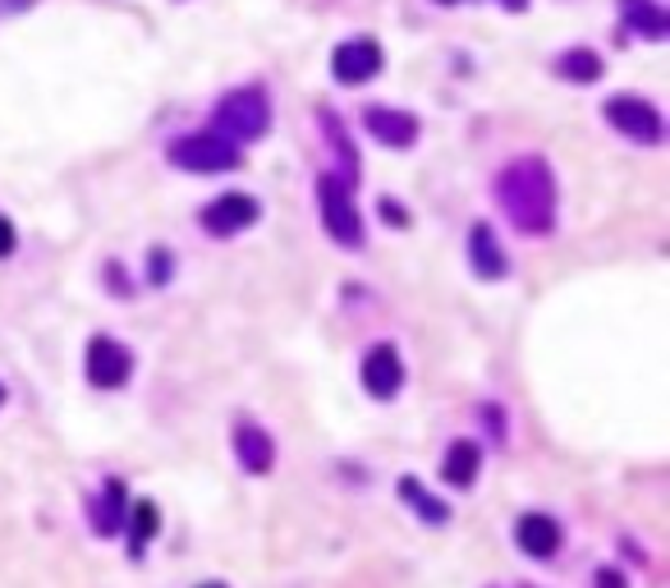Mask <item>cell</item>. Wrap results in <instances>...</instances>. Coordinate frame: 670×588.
<instances>
[{
    "label": "cell",
    "mask_w": 670,
    "mask_h": 588,
    "mask_svg": "<svg viewBox=\"0 0 670 588\" xmlns=\"http://www.w3.org/2000/svg\"><path fill=\"white\" fill-rule=\"evenodd\" d=\"M202 588H221V584H202Z\"/></svg>",
    "instance_id": "obj_23"
},
{
    "label": "cell",
    "mask_w": 670,
    "mask_h": 588,
    "mask_svg": "<svg viewBox=\"0 0 670 588\" xmlns=\"http://www.w3.org/2000/svg\"><path fill=\"white\" fill-rule=\"evenodd\" d=\"M235 455H239V465L248 469V474H267L271 465H276V446H271V437L263 428H253V423H244L239 432H235Z\"/></svg>",
    "instance_id": "obj_13"
},
{
    "label": "cell",
    "mask_w": 670,
    "mask_h": 588,
    "mask_svg": "<svg viewBox=\"0 0 670 588\" xmlns=\"http://www.w3.org/2000/svg\"><path fill=\"white\" fill-rule=\"evenodd\" d=\"M496 198L524 235H547L556 221V180L543 157H520L496 175Z\"/></svg>",
    "instance_id": "obj_1"
},
{
    "label": "cell",
    "mask_w": 670,
    "mask_h": 588,
    "mask_svg": "<svg viewBox=\"0 0 670 588\" xmlns=\"http://www.w3.org/2000/svg\"><path fill=\"white\" fill-rule=\"evenodd\" d=\"M271 124V107L257 88H235L216 101V134L230 143H248Z\"/></svg>",
    "instance_id": "obj_2"
},
{
    "label": "cell",
    "mask_w": 670,
    "mask_h": 588,
    "mask_svg": "<svg viewBox=\"0 0 670 588\" xmlns=\"http://www.w3.org/2000/svg\"><path fill=\"white\" fill-rule=\"evenodd\" d=\"M469 258H473V271H478L482 280H501V276L510 271L505 253H501V244H496V235H492V225H473V230H469Z\"/></svg>",
    "instance_id": "obj_11"
},
{
    "label": "cell",
    "mask_w": 670,
    "mask_h": 588,
    "mask_svg": "<svg viewBox=\"0 0 670 588\" xmlns=\"http://www.w3.org/2000/svg\"><path fill=\"white\" fill-rule=\"evenodd\" d=\"M166 157L170 166L179 170H202V175H216V170H235L244 157H239V147L221 138V134H185V138H175L166 147Z\"/></svg>",
    "instance_id": "obj_3"
},
{
    "label": "cell",
    "mask_w": 670,
    "mask_h": 588,
    "mask_svg": "<svg viewBox=\"0 0 670 588\" xmlns=\"http://www.w3.org/2000/svg\"><path fill=\"white\" fill-rule=\"evenodd\" d=\"M602 69H606L602 56H598V51H588V46L565 51V56L556 60V74H560V79H570V84H598Z\"/></svg>",
    "instance_id": "obj_15"
},
{
    "label": "cell",
    "mask_w": 670,
    "mask_h": 588,
    "mask_svg": "<svg viewBox=\"0 0 670 588\" xmlns=\"http://www.w3.org/2000/svg\"><path fill=\"white\" fill-rule=\"evenodd\" d=\"M364 124H368V134L381 138L386 147H409L418 138V120L409 111H395V107H368Z\"/></svg>",
    "instance_id": "obj_10"
},
{
    "label": "cell",
    "mask_w": 670,
    "mask_h": 588,
    "mask_svg": "<svg viewBox=\"0 0 670 588\" xmlns=\"http://www.w3.org/2000/svg\"><path fill=\"white\" fill-rule=\"evenodd\" d=\"M257 217H263V208H257V198H248V193H221L202 208L208 235H239V230H248Z\"/></svg>",
    "instance_id": "obj_8"
},
{
    "label": "cell",
    "mask_w": 670,
    "mask_h": 588,
    "mask_svg": "<svg viewBox=\"0 0 670 588\" xmlns=\"http://www.w3.org/2000/svg\"><path fill=\"white\" fill-rule=\"evenodd\" d=\"M129 373H134V354H129L120 341H111V336L88 341V381L92 387H101V391L124 387Z\"/></svg>",
    "instance_id": "obj_6"
},
{
    "label": "cell",
    "mask_w": 670,
    "mask_h": 588,
    "mask_svg": "<svg viewBox=\"0 0 670 588\" xmlns=\"http://www.w3.org/2000/svg\"><path fill=\"white\" fill-rule=\"evenodd\" d=\"M157 524H161V520H157V506H152V501H138V506H134V543L143 547L152 533H157Z\"/></svg>",
    "instance_id": "obj_19"
},
{
    "label": "cell",
    "mask_w": 670,
    "mask_h": 588,
    "mask_svg": "<svg viewBox=\"0 0 670 588\" xmlns=\"http://www.w3.org/2000/svg\"><path fill=\"white\" fill-rule=\"evenodd\" d=\"M120 510H124V488H120V478H111V482H107V497L97 501V520H92L97 533H115V529L124 524Z\"/></svg>",
    "instance_id": "obj_17"
},
{
    "label": "cell",
    "mask_w": 670,
    "mask_h": 588,
    "mask_svg": "<svg viewBox=\"0 0 670 588\" xmlns=\"http://www.w3.org/2000/svg\"><path fill=\"white\" fill-rule=\"evenodd\" d=\"M170 276V263H166V253H152V280H166Z\"/></svg>",
    "instance_id": "obj_21"
},
{
    "label": "cell",
    "mask_w": 670,
    "mask_h": 588,
    "mask_svg": "<svg viewBox=\"0 0 670 588\" xmlns=\"http://www.w3.org/2000/svg\"><path fill=\"white\" fill-rule=\"evenodd\" d=\"M0 404H5V391H0Z\"/></svg>",
    "instance_id": "obj_24"
},
{
    "label": "cell",
    "mask_w": 670,
    "mask_h": 588,
    "mask_svg": "<svg viewBox=\"0 0 670 588\" xmlns=\"http://www.w3.org/2000/svg\"><path fill=\"white\" fill-rule=\"evenodd\" d=\"M598 588H625V575L621 570H602L598 575Z\"/></svg>",
    "instance_id": "obj_22"
},
{
    "label": "cell",
    "mask_w": 670,
    "mask_h": 588,
    "mask_svg": "<svg viewBox=\"0 0 670 588\" xmlns=\"http://www.w3.org/2000/svg\"><path fill=\"white\" fill-rule=\"evenodd\" d=\"M478 465H482V451L478 442H455L442 459V478L455 482V488H469V482L478 478Z\"/></svg>",
    "instance_id": "obj_14"
},
{
    "label": "cell",
    "mask_w": 670,
    "mask_h": 588,
    "mask_svg": "<svg viewBox=\"0 0 670 588\" xmlns=\"http://www.w3.org/2000/svg\"><path fill=\"white\" fill-rule=\"evenodd\" d=\"M400 497H404L409 506H418L427 524H442V520L450 515V510H446L442 501H436V497H427V492H423V482H414V478H400Z\"/></svg>",
    "instance_id": "obj_18"
},
{
    "label": "cell",
    "mask_w": 670,
    "mask_h": 588,
    "mask_svg": "<svg viewBox=\"0 0 670 588\" xmlns=\"http://www.w3.org/2000/svg\"><path fill=\"white\" fill-rule=\"evenodd\" d=\"M625 14H629V23L643 33V37H666V14H661V5L657 0H625Z\"/></svg>",
    "instance_id": "obj_16"
},
{
    "label": "cell",
    "mask_w": 670,
    "mask_h": 588,
    "mask_svg": "<svg viewBox=\"0 0 670 588\" xmlns=\"http://www.w3.org/2000/svg\"><path fill=\"white\" fill-rule=\"evenodd\" d=\"M446 5H455V0H446Z\"/></svg>",
    "instance_id": "obj_25"
},
{
    "label": "cell",
    "mask_w": 670,
    "mask_h": 588,
    "mask_svg": "<svg viewBox=\"0 0 670 588\" xmlns=\"http://www.w3.org/2000/svg\"><path fill=\"white\" fill-rule=\"evenodd\" d=\"M10 253H14V225L0 217V258H10Z\"/></svg>",
    "instance_id": "obj_20"
},
{
    "label": "cell",
    "mask_w": 670,
    "mask_h": 588,
    "mask_svg": "<svg viewBox=\"0 0 670 588\" xmlns=\"http://www.w3.org/2000/svg\"><path fill=\"white\" fill-rule=\"evenodd\" d=\"M514 539H520V547L537 561H547L556 547H560V524L551 515H524L520 524H514Z\"/></svg>",
    "instance_id": "obj_12"
},
{
    "label": "cell",
    "mask_w": 670,
    "mask_h": 588,
    "mask_svg": "<svg viewBox=\"0 0 670 588\" xmlns=\"http://www.w3.org/2000/svg\"><path fill=\"white\" fill-rule=\"evenodd\" d=\"M354 185H345L340 175H322L317 180V198H322V221H326V235L345 248L364 244V221H358V208L349 198Z\"/></svg>",
    "instance_id": "obj_4"
},
{
    "label": "cell",
    "mask_w": 670,
    "mask_h": 588,
    "mask_svg": "<svg viewBox=\"0 0 670 588\" xmlns=\"http://www.w3.org/2000/svg\"><path fill=\"white\" fill-rule=\"evenodd\" d=\"M364 387L377 400H395L400 396V387H404V364H400L395 345H372L368 350V359H364Z\"/></svg>",
    "instance_id": "obj_9"
},
{
    "label": "cell",
    "mask_w": 670,
    "mask_h": 588,
    "mask_svg": "<svg viewBox=\"0 0 670 588\" xmlns=\"http://www.w3.org/2000/svg\"><path fill=\"white\" fill-rule=\"evenodd\" d=\"M386 56H381V46L372 37H354V42H340L331 51V69H335V79L358 88V84H368L372 74H381Z\"/></svg>",
    "instance_id": "obj_7"
},
{
    "label": "cell",
    "mask_w": 670,
    "mask_h": 588,
    "mask_svg": "<svg viewBox=\"0 0 670 588\" xmlns=\"http://www.w3.org/2000/svg\"><path fill=\"white\" fill-rule=\"evenodd\" d=\"M606 120H611V130H621V134H625V138H634V143H648V147H657V143L666 138L661 111L652 107L648 97H629V92L611 97V101H606Z\"/></svg>",
    "instance_id": "obj_5"
}]
</instances>
